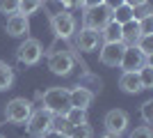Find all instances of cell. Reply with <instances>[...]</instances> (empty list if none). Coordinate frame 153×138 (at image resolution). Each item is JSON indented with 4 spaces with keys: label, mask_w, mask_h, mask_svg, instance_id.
I'll use <instances>...</instances> for the list:
<instances>
[{
    "label": "cell",
    "mask_w": 153,
    "mask_h": 138,
    "mask_svg": "<svg viewBox=\"0 0 153 138\" xmlns=\"http://www.w3.org/2000/svg\"><path fill=\"white\" fill-rule=\"evenodd\" d=\"M41 99H44V108L51 111L53 115H64L71 108V99H69L66 87H51L41 94Z\"/></svg>",
    "instance_id": "6da1fadb"
},
{
    "label": "cell",
    "mask_w": 153,
    "mask_h": 138,
    "mask_svg": "<svg viewBox=\"0 0 153 138\" xmlns=\"http://www.w3.org/2000/svg\"><path fill=\"white\" fill-rule=\"evenodd\" d=\"M32 111H34V108H32V101L25 99V97H16L5 106V115L12 124H25L27 120H30Z\"/></svg>",
    "instance_id": "7a4b0ae2"
},
{
    "label": "cell",
    "mask_w": 153,
    "mask_h": 138,
    "mask_svg": "<svg viewBox=\"0 0 153 138\" xmlns=\"http://www.w3.org/2000/svg\"><path fill=\"white\" fill-rule=\"evenodd\" d=\"M25 127H27V136L41 138L44 133L51 131V127H53V113L46 111V108L32 111V115H30V120L25 122Z\"/></svg>",
    "instance_id": "3957f363"
},
{
    "label": "cell",
    "mask_w": 153,
    "mask_h": 138,
    "mask_svg": "<svg viewBox=\"0 0 153 138\" xmlns=\"http://www.w3.org/2000/svg\"><path fill=\"white\" fill-rule=\"evenodd\" d=\"M41 55H44L41 41L32 39V37H25V39L21 41V46L16 48V60H19L21 65H25V67L37 65L39 60H41Z\"/></svg>",
    "instance_id": "277c9868"
},
{
    "label": "cell",
    "mask_w": 153,
    "mask_h": 138,
    "mask_svg": "<svg viewBox=\"0 0 153 138\" xmlns=\"http://www.w3.org/2000/svg\"><path fill=\"white\" fill-rule=\"evenodd\" d=\"M110 21H112V9H110V7H105V5L89 7V9L85 12V28L96 30V32H101V30L108 26Z\"/></svg>",
    "instance_id": "5b68a950"
},
{
    "label": "cell",
    "mask_w": 153,
    "mask_h": 138,
    "mask_svg": "<svg viewBox=\"0 0 153 138\" xmlns=\"http://www.w3.org/2000/svg\"><path fill=\"white\" fill-rule=\"evenodd\" d=\"M51 26H53V32L57 35L59 39H69L76 35V19L71 12H57L51 16Z\"/></svg>",
    "instance_id": "8992f818"
},
{
    "label": "cell",
    "mask_w": 153,
    "mask_h": 138,
    "mask_svg": "<svg viewBox=\"0 0 153 138\" xmlns=\"http://www.w3.org/2000/svg\"><path fill=\"white\" fill-rule=\"evenodd\" d=\"M73 55H71L69 51H53L48 53V69H51L53 74H57V76H66V74H71V69H73Z\"/></svg>",
    "instance_id": "52a82bcc"
},
{
    "label": "cell",
    "mask_w": 153,
    "mask_h": 138,
    "mask_svg": "<svg viewBox=\"0 0 153 138\" xmlns=\"http://www.w3.org/2000/svg\"><path fill=\"white\" fill-rule=\"evenodd\" d=\"M128 113L121 111V108H112L108 111L105 120H103V124H105V131L108 133H114V136H121L123 131L128 129Z\"/></svg>",
    "instance_id": "ba28073f"
},
{
    "label": "cell",
    "mask_w": 153,
    "mask_h": 138,
    "mask_svg": "<svg viewBox=\"0 0 153 138\" xmlns=\"http://www.w3.org/2000/svg\"><path fill=\"white\" fill-rule=\"evenodd\" d=\"M123 51H126V44L123 41H110V44H103L101 53H98V60H101L105 67H119L123 58Z\"/></svg>",
    "instance_id": "9c48e42d"
},
{
    "label": "cell",
    "mask_w": 153,
    "mask_h": 138,
    "mask_svg": "<svg viewBox=\"0 0 153 138\" xmlns=\"http://www.w3.org/2000/svg\"><path fill=\"white\" fill-rule=\"evenodd\" d=\"M146 62H149V58L137 48V46H126L123 58H121V65L119 67H121L123 72H140Z\"/></svg>",
    "instance_id": "30bf717a"
},
{
    "label": "cell",
    "mask_w": 153,
    "mask_h": 138,
    "mask_svg": "<svg viewBox=\"0 0 153 138\" xmlns=\"http://www.w3.org/2000/svg\"><path fill=\"white\" fill-rule=\"evenodd\" d=\"M30 32V21H27L25 14H9V19H7V35L9 37H27Z\"/></svg>",
    "instance_id": "8fae6325"
},
{
    "label": "cell",
    "mask_w": 153,
    "mask_h": 138,
    "mask_svg": "<svg viewBox=\"0 0 153 138\" xmlns=\"http://www.w3.org/2000/svg\"><path fill=\"white\" fill-rule=\"evenodd\" d=\"M98 41H101V32L89 30V28H82L80 32H76V46L85 53H91L98 48Z\"/></svg>",
    "instance_id": "7c38bea8"
},
{
    "label": "cell",
    "mask_w": 153,
    "mask_h": 138,
    "mask_svg": "<svg viewBox=\"0 0 153 138\" xmlns=\"http://www.w3.org/2000/svg\"><path fill=\"white\" fill-rule=\"evenodd\" d=\"M69 99H71V106H73V108H85V111H87L91 106V101H94V92L82 87V85H78V87H73V90H69Z\"/></svg>",
    "instance_id": "4fadbf2b"
},
{
    "label": "cell",
    "mask_w": 153,
    "mask_h": 138,
    "mask_svg": "<svg viewBox=\"0 0 153 138\" xmlns=\"http://www.w3.org/2000/svg\"><path fill=\"white\" fill-rule=\"evenodd\" d=\"M119 87H121L126 94H137V92H142L140 74L137 72H123L121 76H119Z\"/></svg>",
    "instance_id": "5bb4252c"
},
{
    "label": "cell",
    "mask_w": 153,
    "mask_h": 138,
    "mask_svg": "<svg viewBox=\"0 0 153 138\" xmlns=\"http://www.w3.org/2000/svg\"><path fill=\"white\" fill-rule=\"evenodd\" d=\"M140 37H142V35H140L137 19H133V21H128V23H123V26H121V41L126 46H135Z\"/></svg>",
    "instance_id": "9a60e30c"
},
{
    "label": "cell",
    "mask_w": 153,
    "mask_h": 138,
    "mask_svg": "<svg viewBox=\"0 0 153 138\" xmlns=\"http://www.w3.org/2000/svg\"><path fill=\"white\" fill-rule=\"evenodd\" d=\"M101 41L110 44V41H121V26L117 21H110L108 26L101 30Z\"/></svg>",
    "instance_id": "2e32d148"
},
{
    "label": "cell",
    "mask_w": 153,
    "mask_h": 138,
    "mask_svg": "<svg viewBox=\"0 0 153 138\" xmlns=\"http://www.w3.org/2000/svg\"><path fill=\"white\" fill-rule=\"evenodd\" d=\"M12 85H14V69L7 65V62L0 60V92L9 90Z\"/></svg>",
    "instance_id": "e0dca14e"
},
{
    "label": "cell",
    "mask_w": 153,
    "mask_h": 138,
    "mask_svg": "<svg viewBox=\"0 0 153 138\" xmlns=\"http://www.w3.org/2000/svg\"><path fill=\"white\" fill-rule=\"evenodd\" d=\"M64 118H66V122H69L71 127L87 124V111H85V108H73V106H71L69 111L64 113Z\"/></svg>",
    "instance_id": "ac0fdd59"
},
{
    "label": "cell",
    "mask_w": 153,
    "mask_h": 138,
    "mask_svg": "<svg viewBox=\"0 0 153 138\" xmlns=\"http://www.w3.org/2000/svg\"><path fill=\"white\" fill-rule=\"evenodd\" d=\"M133 19H135V9H133V7H128L126 2L112 12V21H117L119 26H123V23H128V21H133Z\"/></svg>",
    "instance_id": "d6986e66"
},
{
    "label": "cell",
    "mask_w": 153,
    "mask_h": 138,
    "mask_svg": "<svg viewBox=\"0 0 153 138\" xmlns=\"http://www.w3.org/2000/svg\"><path fill=\"white\" fill-rule=\"evenodd\" d=\"M137 74H140V81H142V90H151L153 87V62H151V58H149V62Z\"/></svg>",
    "instance_id": "ffe728a7"
},
{
    "label": "cell",
    "mask_w": 153,
    "mask_h": 138,
    "mask_svg": "<svg viewBox=\"0 0 153 138\" xmlns=\"http://www.w3.org/2000/svg\"><path fill=\"white\" fill-rule=\"evenodd\" d=\"M41 0H21V5H19V12L21 14H25V16H30V14H34V12H39L41 9Z\"/></svg>",
    "instance_id": "44dd1931"
},
{
    "label": "cell",
    "mask_w": 153,
    "mask_h": 138,
    "mask_svg": "<svg viewBox=\"0 0 153 138\" xmlns=\"http://www.w3.org/2000/svg\"><path fill=\"white\" fill-rule=\"evenodd\" d=\"M69 138H94V129L89 124H78V127H71Z\"/></svg>",
    "instance_id": "7402d4cb"
},
{
    "label": "cell",
    "mask_w": 153,
    "mask_h": 138,
    "mask_svg": "<svg viewBox=\"0 0 153 138\" xmlns=\"http://www.w3.org/2000/svg\"><path fill=\"white\" fill-rule=\"evenodd\" d=\"M135 46H137V48H140L146 58H151V53H153V35H142Z\"/></svg>",
    "instance_id": "603a6c76"
},
{
    "label": "cell",
    "mask_w": 153,
    "mask_h": 138,
    "mask_svg": "<svg viewBox=\"0 0 153 138\" xmlns=\"http://www.w3.org/2000/svg\"><path fill=\"white\" fill-rule=\"evenodd\" d=\"M51 129H53V131H59V133H66V136H69L71 124L66 122L64 115H53V127H51Z\"/></svg>",
    "instance_id": "cb8c5ba5"
},
{
    "label": "cell",
    "mask_w": 153,
    "mask_h": 138,
    "mask_svg": "<svg viewBox=\"0 0 153 138\" xmlns=\"http://www.w3.org/2000/svg\"><path fill=\"white\" fill-rule=\"evenodd\" d=\"M137 26H140V35H153V14L137 19Z\"/></svg>",
    "instance_id": "d4e9b609"
},
{
    "label": "cell",
    "mask_w": 153,
    "mask_h": 138,
    "mask_svg": "<svg viewBox=\"0 0 153 138\" xmlns=\"http://www.w3.org/2000/svg\"><path fill=\"white\" fill-rule=\"evenodd\" d=\"M21 0H0V14H16Z\"/></svg>",
    "instance_id": "484cf974"
},
{
    "label": "cell",
    "mask_w": 153,
    "mask_h": 138,
    "mask_svg": "<svg viewBox=\"0 0 153 138\" xmlns=\"http://www.w3.org/2000/svg\"><path fill=\"white\" fill-rule=\"evenodd\" d=\"M142 118H144L146 127L153 124V99H146V101L142 104Z\"/></svg>",
    "instance_id": "4316f807"
},
{
    "label": "cell",
    "mask_w": 153,
    "mask_h": 138,
    "mask_svg": "<svg viewBox=\"0 0 153 138\" xmlns=\"http://www.w3.org/2000/svg\"><path fill=\"white\" fill-rule=\"evenodd\" d=\"M128 138H153V133H151V129L144 124V127H137L135 131H130V136H128Z\"/></svg>",
    "instance_id": "83f0119b"
},
{
    "label": "cell",
    "mask_w": 153,
    "mask_h": 138,
    "mask_svg": "<svg viewBox=\"0 0 153 138\" xmlns=\"http://www.w3.org/2000/svg\"><path fill=\"white\" fill-rule=\"evenodd\" d=\"M103 5H105V7H110V9L114 12L117 7H121V5H123V0H103Z\"/></svg>",
    "instance_id": "f1b7e54d"
},
{
    "label": "cell",
    "mask_w": 153,
    "mask_h": 138,
    "mask_svg": "<svg viewBox=\"0 0 153 138\" xmlns=\"http://www.w3.org/2000/svg\"><path fill=\"white\" fill-rule=\"evenodd\" d=\"M123 2H126L128 7H133V9H140L142 5H146L149 0H123Z\"/></svg>",
    "instance_id": "f546056e"
},
{
    "label": "cell",
    "mask_w": 153,
    "mask_h": 138,
    "mask_svg": "<svg viewBox=\"0 0 153 138\" xmlns=\"http://www.w3.org/2000/svg\"><path fill=\"white\" fill-rule=\"evenodd\" d=\"M80 5L85 9H89V7H96V5H103V0H80Z\"/></svg>",
    "instance_id": "4dcf8cb0"
},
{
    "label": "cell",
    "mask_w": 153,
    "mask_h": 138,
    "mask_svg": "<svg viewBox=\"0 0 153 138\" xmlns=\"http://www.w3.org/2000/svg\"><path fill=\"white\" fill-rule=\"evenodd\" d=\"M59 2H62V5L66 7V12H69V9H73V7H78V5H80V0H59Z\"/></svg>",
    "instance_id": "1f68e13d"
},
{
    "label": "cell",
    "mask_w": 153,
    "mask_h": 138,
    "mask_svg": "<svg viewBox=\"0 0 153 138\" xmlns=\"http://www.w3.org/2000/svg\"><path fill=\"white\" fill-rule=\"evenodd\" d=\"M41 138H69V136H66V133H59V131H53V129H51V131L44 133Z\"/></svg>",
    "instance_id": "d6a6232c"
},
{
    "label": "cell",
    "mask_w": 153,
    "mask_h": 138,
    "mask_svg": "<svg viewBox=\"0 0 153 138\" xmlns=\"http://www.w3.org/2000/svg\"><path fill=\"white\" fill-rule=\"evenodd\" d=\"M101 138H121V136H114V133H105V136H101Z\"/></svg>",
    "instance_id": "836d02e7"
},
{
    "label": "cell",
    "mask_w": 153,
    "mask_h": 138,
    "mask_svg": "<svg viewBox=\"0 0 153 138\" xmlns=\"http://www.w3.org/2000/svg\"><path fill=\"white\" fill-rule=\"evenodd\" d=\"M0 138H7V136H2V133H0Z\"/></svg>",
    "instance_id": "e575fe53"
}]
</instances>
